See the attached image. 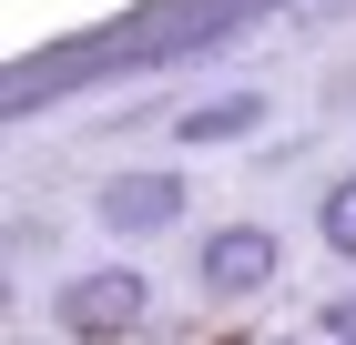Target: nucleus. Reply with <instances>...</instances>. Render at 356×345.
Listing matches in <instances>:
<instances>
[{"label": "nucleus", "instance_id": "f257e3e1", "mask_svg": "<svg viewBox=\"0 0 356 345\" xmlns=\"http://www.w3.org/2000/svg\"><path fill=\"white\" fill-rule=\"evenodd\" d=\"M51 315H61V335H82V345H122L153 315V285H143V264H92V274H72L51 294Z\"/></svg>", "mask_w": 356, "mask_h": 345}, {"label": "nucleus", "instance_id": "f03ea898", "mask_svg": "<svg viewBox=\"0 0 356 345\" xmlns=\"http://www.w3.org/2000/svg\"><path fill=\"white\" fill-rule=\"evenodd\" d=\"M275 274H285L275 224H214V234H204V254H193V285L214 294V305H245V294H265Z\"/></svg>", "mask_w": 356, "mask_h": 345}, {"label": "nucleus", "instance_id": "7ed1b4c3", "mask_svg": "<svg viewBox=\"0 0 356 345\" xmlns=\"http://www.w3.org/2000/svg\"><path fill=\"white\" fill-rule=\"evenodd\" d=\"M184 173H173V162H133V173H112L102 193H92V213H102V234H173V224H184Z\"/></svg>", "mask_w": 356, "mask_h": 345}, {"label": "nucleus", "instance_id": "20e7f679", "mask_svg": "<svg viewBox=\"0 0 356 345\" xmlns=\"http://www.w3.org/2000/svg\"><path fill=\"white\" fill-rule=\"evenodd\" d=\"M254 122H265V92H214V102L173 112V142H234V133H254Z\"/></svg>", "mask_w": 356, "mask_h": 345}, {"label": "nucleus", "instance_id": "39448f33", "mask_svg": "<svg viewBox=\"0 0 356 345\" xmlns=\"http://www.w3.org/2000/svg\"><path fill=\"white\" fill-rule=\"evenodd\" d=\"M316 234H326L336 264H356V173H336V183L316 193Z\"/></svg>", "mask_w": 356, "mask_h": 345}, {"label": "nucleus", "instance_id": "423d86ee", "mask_svg": "<svg viewBox=\"0 0 356 345\" xmlns=\"http://www.w3.org/2000/svg\"><path fill=\"white\" fill-rule=\"evenodd\" d=\"M316 335H326V345H356V294H326V315H316Z\"/></svg>", "mask_w": 356, "mask_h": 345}, {"label": "nucleus", "instance_id": "0eeeda50", "mask_svg": "<svg viewBox=\"0 0 356 345\" xmlns=\"http://www.w3.org/2000/svg\"><path fill=\"white\" fill-rule=\"evenodd\" d=\"M265 345H316V335H265Z\"/></svg>", "mask_w": 356, "mask_h": 345}]
</instances>
